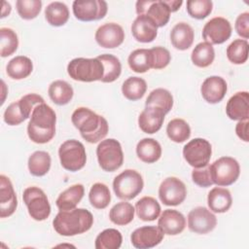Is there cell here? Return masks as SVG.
<instances>
[{"instance_id":"1","label":"cell","mask_w":249,"mask_h":249,"mask_svg":"<svg viewBox=\"0 0 249 249\" xmlns=\"http://www.w3.org/2000/svg\"><path fill=\"white\" fill-rule=\"evenodd\" d=\"M56 115L48 104L41 103L35 106L27 124V134L31 141L45 144L51 141L55 134Z\"/></svg>"},{"instance_id":"2","label":"cell","mask_w":249,"mask_h":249,"mask_svg":"<svg viewBox=\"0 0 249 249\" xmlns=\"http://www.w3.org/2000/svg\"><path fill=\"white\" fill-rule=\"evenodd\" d=\"M71 121L81 136L89 143L99 142L109 130L106 119L87 107L77 108L71 116Z\"/></svg>"},{"instance_id":"3","label":"cell","mask_w":249,"mask_h":249,"mask_svg":"<svg viewBox=\"0 0 249 249\" xmlns=\"http://www.w3.org/2000/svg\"><path fill=\"white\" fill-rule=\"evenodd\" d=\"M93 224L92 214L85 208L60 210L53 221L54 231L63 236H73L88 231Z\"/></svg>"},{"instance_id":"4","label":"cell","mask_w":249,"mask_h":249,"mask_svg":"<svg viewBox=\"0 0 249 249\" xmlns=\"http://www.w3.org/2000/svg\"><path fill=\"white\" fill-rule=\"evenodd\" d=\"M67 73L75 81L89 83L101 81L104 75V68L97 57H77L68 63Z\"/></svg>"},{"instance_id":"5","label":"cell","mask_w":249,"mask_h":249,"mask_svg":"<svg viewBox=\"0 0 249 249\" xmlns=\"http://www.w3.org/2000/svg\"><path fill=\"white\" fill-rule=\"evenodd\" d=\"M144 187V181L139 172L134 169H125L117 175L113 181L115 195L124 200L137 196Z\"/></svg>"},{"instance_id":"6","label":"cell","mask_w":249,"mask_h":249,"mask_svg":"<svg viewBox=\"0 0 249 249\" xmlns=\"http://www.w3.org/2000/svg\"><path fill=\"white\" fill-rule=\"evenodd\" d=\"M99 166L107 172L119 169L124 162V153L120 142L114 138L102 140L96 148Z\"/></svg>"},{"instance_id":"7","label":"cell","mask_w":249,"mask_h":249,"mask_svg":"<svg viewBox=\"0 0 249 249\" xmlns=\"http://www.w3.org/2000/svg\"><path fill=\"white\" fill-rule=\"evenodd\" d=\"M58 157L61 166L68 171L82 169L87 161V153L82 142L70 139L63 142L58 149Z\"/></svg>"},{"instance_id":"8","label":"cell","mask_w":249,"mask_h":249,"mask_svg":"<svg viewBox=\"0 0 249 249\" xmlns=\"http://www.w3.org/2000/svg\"><path fill=\"white\" fill-rule=\"evenodd\" d=\"M22 199L32 219L35 221H44L49 218L51 204L42 189L35 186L26 188L23 191Z\"/></svg>"},{"instance_id":"9","label":"cell","mask_w":249,"mask_h":249,"mask_svg":"<svg viewBox=\"0 0 249 249\" xmlns=\"http://www.w3.org/2000/svg\"><path fill=\"white\" fill-rule=\"evenodd\" d=\"M213 183L217 186L227 187L232 185L239 177L240 166L231 157H222L210 164Z\"/></svg>"},{"instance_id":"10","label":"cell","mask_w":249,"mask_h":249,"mask_svg":"<svg viewBox=\"0 0 249 249\" xmlns=\"http://www.w3.org/2000/svg\"><path fill=\"white\" fill-rule=\"evenodd\" d=\"M212 155L211 144L204 138H194L183 148L185 160L194 168L208 164Z\"/></svg>"},{"instance_id":"11","label":"cell","mask_w":249,"mask_h":249,"mask_svg":"<svg viewBox=\"0 0 249 249\" xmlns=\"http://www.w3.org/2000/svg\"><path fill=\"white\" fill-rule=\"evenodd\" d=\"M75 18L81 21H92L103 18L108 10L104 0H75L72 5Z\"/></svg>"},{"instance_id":"12","label":"cell","mask_w":249,"mask_h":249,"mask_svg":"<svg viewBox=\"0 0 249 249\" xmlns=\"http://www.w3.org/2000/svg\"><path fill=\"white\" fill-rule=\"evenodd\" d=\"M186 196L187 188L177 177H167L160 185L159 197L164 205H179L185 200Z\"/></svg>"},{"instance_id":"13","label":"cell","mask_w":249,"mask_h":249,"mask_svg":"<svg viewBox=\"0 0 249 249\" xmlns=\"http://www.w3.org/2000/svg\"><path fill=\"white\" fill-rule=\"evenodd\" d=\"M231 25L223 17H215L208 20L202 29V37L211 45L225 43L231 35Z\"/></svg>"},{"instance_id":"14","label":"cell","mask_w":249,"mask_h":249,"mask_svg":"<svg viewBox=\"0 0 249 249\" xmlns=\"http://www.w3.org/2000/svg\"><path fill=\"white\" fill-rule=\"evenodd\" d=\"M216 225V216L206 207H196L188 214V228L195 233L205 234L210 232L215 229Z\"/></svg>"},{"instance_id":"15","label":"cell","mask_w":249,"mask_h":249,"mask_svg":"<svg viewBox=\"0 0 249 249\" xmlns=\"http://www.w3.org/2000/svg\"><path fill=\"white\" fill-rule=\"evenodd\" d=\"M136 14L146 15L151 18L158 27H162L167 24L170 18V10L164 1H137Z\"/></svg>"},{"instance_id":"16","label":"cell","mask_w":249,"mask_h":249,"mask_svg":"<svg viewBox=\"0 0 249 249\" xmlns=\"http://www.w3.org/2000/svg\"><path fill=\"white\" fill-rule=\"evenodd\" d=\"M96 43L105 49H115L123 44L124 31L116 22H107L99 26L95 32Z\"/></svg>"},{"instance_id":"17","label":"cell","mask_w":249,"mask_h":249,"mask_svg":"<svg viewBox=\"0 0 249 249\" xmlns=\"http://www.w3.org/2000/svg\"><path fill=\"white\" fill-rule=\"evenodd\" d=\"M164 233L159 227L144 226L136 229L130 235L132 245L138 249H149L159 245Z\"/></svg>"},{"instance_id":"18","label":"cell","mask_w":249,"mask_h":249,"mask_svg":"<svg viewBox=\"0 0 249 249\" xmlns=\"http://www.w3.org/2000/svg\"><path fill=\"white\" fill-rule=\"evenodd\" d=\"M227 89V82L220 76H210L206 78L200 87L202 97L210 104H216L222 101L226 95Z\"/></svg>"},{"instance_id":"19","label":"cell","mask_w":249,"mask_h":249,"mask_svg":"<svg viewBox=\"0 0 249 249\" xmlns=\"http://www.w3.org/2000/svg\"><path fill=\"white\" fill-rule=\"evenodd\" d=\"M165 113L162 109L155 106H145L138 117L140 129L148 134L158 132L163 124Z\"/></svg>"},{"instance_id":"20","label":"cell","mask_w":249,"mask_h":249,"mask_svg":"<svg viewBox=\"0 0 249 249\" xmlns=\"http://www.w3.org/2000/svg\"><path fill=\"white\" fill-rule=\"evenodd\" d=\"M18 206L17 195L11 180L0 175V217L7 218L14 214Z\"/></svg>"},{"instance_id":"21","label":"cell","mask_w":249,"mask_h":249,"mask_svg":"<svg viewBox=\"0 0 249 249\" xmlns=\"http://www.w3.org/2000/svg\"><path fill=\"white\" fill-rule=\"evenodd\" d=\"M158 227L164 234L177 235L184 231L186 218L175 209H165L159 218Z\"/></svg>"},{"instance_id":"22","label":"cell","mask_w":249,"mask_h":249,"mask_svg":"<svg viewBox=\"0 0 249 249\" xmlns=\"http://www.w3.org/2000/svg\"><path fill=\"white\" fill-rule=\"evenodd\" d=\"M131 33L136 41L150 43L158 35V26L151 18L146 15H140L137 16L131 24Z\"/></svg>"},{"instance_id":"23","label":"cell","mask_w":249,"mask_h":249,"mask_svg":"<svg viewBox=\"0 0 249 249\" xmlns=\"http://www.w3.org/2000/svg\"><path fill=\"white\" fill-rule=\"evenodd\" d=\"M227 116L233 121H243L249 118V93L238 91L233 94L226 105Z\"/></svg>"},{"instance_id":"24","label":"cell","mask_w":249,"mask_h":249,"mask_svg":"<svg viewBox=\"0 0 249 249\" xmlns=\"http://www.w3.org/2000/svg\"><path fill=\"white\" fill-rule=\"evenodd\" d=\"M195 32L193 27L187 22H178L173 26L170 32V41L172 46L179 50H188L194 43Z\"/></svg>"},{"instance_id":"25","label":"cell","mask_w":249,"mask_h":249,"mask_svg":"<svg viewBox=\"0 0 249 249\" xmlns=\"http://www.w3.org/2000/svg\"><path fill=\"white\" fill-rule=\"evenodd\" d=\"M207 203L212 212L225 213L232 203L231 192L226 188L215 187L208 193Z\"/></svg>"},{"instance_id":"26","label":"cell","mask_w":249,"mask_h":249,"mask_svg":"<svg viewBox=\"0 0 249 249\" xmlns=\"http://www.w3.org/2000/svg\"><path fill=\"white\" fill-rule=\"evenodd\" d=\"M137 157L146 163H153L161 156V146L154 138H143L136 145Z\"/></svg>"},{"instance_id":"27","label":"cell","mask_w":249,"mask_h":249,"mask_svg":"<svg viewBox=\"0 0 249 249\" xmlns=\"http://www.w3.org/2000/svg\"><path fill=\"white\" fill-rule=\"evenodd\" d=\"M85 194L82 184H75L63 191L56 198L55 204L59 210H72L76 208Z\"/></svg>"},{"instance_id":"28","label":"cell","mask_w":249,"mask_h":249,"mask_svg":"<svg viewBox=\"0 0 249 249\" xmlns=\"http://www.w3.org/2000/svg\"><path fill=\"white\" fill-rule=\"evenodd\" d=\"M33 70L31 59L24 55H18L12 58L7 66L6 71L10 78L14 80H22L27 78Z\"/></svg>"},{"instance_id":"29","label":"cell","mask_w":249,"mask_h":249,"mask_svg":"<svg viewBox=\"0 0 249 249\" xmlns=\"http://www.w3.org/2000/svg\"><path fill=\"white\" fill-rule=\"evenodd\" d=\"M48 93L52 101L59 106L68 104L73 98V88L63 80H56L49 86Z\"/></svg>"},{"instance_id":"30","label":"cell","mask_w":249,"mask_h":249,"mask_svg":"<svg viewBox=\"0 0 249 249\" xmlns=\"http://www.w3.org/2000/svg\"><path fill=\"white\" fill-rule=\"evenodd\" d=\"M160 210V203L152 196H143L135 204L138 218L145 222H151L159 218Z\"/></svg>"},{"instance_id":"31","label":"cell","mask_w":249,"mask_h":249,"mask_svg":"<svg viewBox=\"0 0 249 249\" xmlns=\"http://www.w3.org/2000/svg\"><path fill=\"white\" fill-rule=\"evenodd\" d=\"M45 18L53 26H62L69 18L68 7L59 1L50 3L45 9Z\"/></svg>"},{"instance_id":"32","label":"cell","mask_w":249,"mask_h":249,"mask_svg":"<svg viewBox=\"0 0 249 249\" xmlns=\"http://www.w3.org/2000/svg\"><path fill=\"white\" fill-rule=\"evenodd\" d=\"M51 156L45 151H36L28 158L29 172L36 177L46 175L51 168Z\"/></svg>"},{"instance_id":"33","label":"cell","mask_w":249,"mask_h":249,"mask_svg":"<svg viewBox=\"0 0 249 249\" xmlns=\"http://www.w3.org/2000/svg\"><path fill=\"white\" fill-rule=\"evenodd\" d=\"M135 208L126 201H121L115 204L110 212H109V218L112 223L118 226H125L132 222L134 218Z\"/></svg>"},{"instance_id":"34","label":"cell","mask_w":249,"mask_h":249,"mask_svg":"<svg viewBox=\"0 0 249 249\" xmlns=\"http://www.w3.org/2000/svg\"><path fill=\"white\" fill-rule=\"evenodd\" d=\"M215 58V51L211 44L207 42L198 43L192 52V62L200 68H205L212 64Z\"/></svg>"},{"instance_id":"35","label":"cell","mask_w":249,"mask_h":249,"mask_svg":"<svg viewBox=\"0 0 249 249\" xmlns=\"http://www.w3.org/2000/svg\"><path fill=\"white\" fill-rule=\"evenodd\" d=\"M127 63L130 69L136 73H145L152 68V55L150 49H137L133 51L128 58Z\"/></svg>"},{"instance_id":"36","label":"cell","mask_w":249,"mask_h":249,"mask_svg":"<svg viewBox=\"0 0 249 249\" xmlns=\"http://www.w3.org/2000/svg\"><path fill=\"white\" fill-rule=\"evenodd\" d=\"M102 62L104 68V75L101 79L102 83H112L116 81L122 73V64L120 59L110 53H104L97 56Z\"/></svg>"},{"instance_id":"37","label":"cell","mask_w":249,"mask_h":249,"mask_svg":"<svg viewBox=\"0 0 249 249\" xmlns=\"http://www.w3.org/2000/svg\"><path fill=\"white\" fill-rule=\"evenodd\" d=\"M147 90V83L140 77H129L122 86V92L124 96L131 101L142 98Z\"/></svg>"},{"instance_id":"38","label":"cell","mask_w":249,"mask_h":249,"mask_svg":"<svg viewBox=\"0 0 249 249\" xmlns=\"http://www.w3.org/2000/svg\"><path fill=\"white\" fill-rule=\"evenodd\" d=\"M145 106H155L163 110L167 114L173 107V96L165 89H156L150 92L148 95Z\"/></svg>"},{"instance_id":"39","label":"cell","mask_w":249,"mask_h":249,"mask_svg":"<svg viewBox=\"0 0 249 249\" xmlns=\"http://www.w3.org/2000/svg\"><path fill=\"white\" fill-rule=\"evenodd\" d=\"M166 133L171 141L182 143L190 138L191 127L186 121L177 118L168 123L166 126Z\"/></svg>"},{"instance_id":"40","label":"cell","mask_w":249,"mask_h":249,"mask_svg":"<svg viewBox=\"0 0 249 249\" xmlns=\"http://www.w3.org/2000/svg\"><path fill=\"white\" fill-rule=\"evenodd\" d=\"M123 242L122 233L116 229H106L95 238L96 249H119Z\"/></svg>"},{"instance_id":"41","label":"cell","mask_w":249,"mask_h":249,"mask_svg":"<svg viewBox=\"0 0 249 249\" xmlns=\"http://www.w3.org/2000/svg\"><path fill=\"white\" fill-rule=\"evenodd\" d=\"M89 199L90 204L96 209L106 208L111 201V194L109 188L103 183H95L91 186Z\"/></svg>"},{"instance_id":"42","label":"cell","mask_w":249,"mask_h":249,"mask_svg":"<svg viewBox=\"0 0 249 249\" xmlns=\"http://www.w3.org/2000/svg\"><path fill=\"white\" fill-rule=\"evenodd\" d=\"M227 57L233 64H243L248 59V42L244 39L232 41L227 48Z\"/></svg>"},{"instance_id":"43","label":"cell","mask_w":249,"mask_h":249,"mask_svg":"<svg viewBox=\"0 0 249 249\" xmlns=\"http://www.w3.org/2000/svg\"><path fill=\"white\" fill-rule=\"evenodd\" d=\"M18 47L17 33L8 27L0 28V54L2 57L12 55Z\"/></svg>"},{"instance_id":"44","label":"cell","mask_w":249,"mask_h":249,"mask_svg":"<svg viewBox=\"0 0 249 249\" xmlns=\"http://www.w3.org/2000/svg\"><path fill=\"white\" fill-rule=\"evenodd\" d=\"M17 11L19 17L23 19H33L41 12V0H18L16 2Z\"/></svg>"},{"instance_id":"45","label":"cell","mask_w":249,"mask_h":249,"mask_svg":"<svg viewBox=\"0 0 249 249\" xmlns=\"http://www.w3.org/2000/svg\"><path fill=\"white\" fill-rule=\"evenodd\" d=\"M213 8V3L210 0H189L187 1L188 14L196 19H203L208 17Z\"/></svg>"},{"instance_id":"46","label":"cell","mask_w":249,"mask_h":249,"mask_svg":"<svg viewBox=\"0 0 249 249\" xmlns=\"http://www.w3.org/2000/svg\"><path fill=\"white\" fill-rule=\"evenodd\" d=\"M152 55V68L162 69L165 68L171 59L170 53L163 47H154L150 49Z\"/></svg>"},{"instance_id":"47","label":"cell","mask_w":249,"mask_h":249,"mask_svg":"<svg viewBox=\"0 0 249 249\" xmlns=\"http://www.w3.org/2000/svg\"><path fill=\"white\" fill-rule=\"evenodd\" d=\"M3 119L4 122L9 125H18L26 120L19 107L18 100L11 103L6 108L3 115Z\"/></svg>"},{"instance_id":"48","label":"cell","mask_w":249,"mask_h":249,"mask_svg":"<svg viewBox=\"0 0 249 249\" xmlns=\"http://www.w3.org/2000/svg\"><path fill=\"white\" fill-rule=\"evenodd\" d=\"M192 179L193 182L202 188H207L213 185L211 170H210V164H206L205 166L194 168L192 172Z\"/></svg>"},{"instance_id":"49","label":"cell","mask_w":249,"mask_h":249,"mask_svg":"<svg viewBox=\"0 0 249 249\" xmlns=\"http://www.w3.org/2000/svg\"><path fill=\"white\" fill-rule=\"evenodd\" d=\"M44 102H45L44 98L41 95L36 94V93H28V94L22 96L18 100L19 107L22 111V114L24 115V117L26 119H28L30 117L35 106H37L38 104L44 103Z\"/></svg>"},{"instance_id":"50","label":"cell","mask_w":249,"mask_h":249,"mask_svg":"<svg viewBox=\"0 0 249 249\" xmlns=\"http://www.w3.org/2000/svg\"><path fill=\"white\" fill-rule=\"evenodd\" d=\"M235 31L244 40L249 37V13L245 12L240 14L235 20Z\"/></svg>"},{"instance_id":"51","label":"cell","mask_w":249,"mask_h":249,"mask_svg":"<svg viewBox=\"0 0 249 249\" xmlns=\"http://www.w3.org/2000/svg\"><path fill=\"white\" fill-rule=\"evenodd\" d=\"M248 124L249 122L248 120H243V121H238V123L235 125V132L236 135L243 140L244 142L249 141V136H248Z\"/></svg>"},{"instance_id":"52","label":"cell","mask_w":249,"mask_h":249,"mask_svg":"<svg viewBox=\"0 0 249 249\" xmlns=\"http://www.w3.org/2000/svg\"><path fill=\"white\" fill-rule=\"evenodd\" d=\"M164 2L167 5V7L169 8L171 13L178 11L179 8L181 7V5L183 4L182 0H167V1H164Z\"/></svg>"},{"instance_id":"53","label":"cell","mask_w":249,"mask_h":249,"mask_svg":"<svg viewBox=\"0 0 249 249\" xmlns=\"http://www.w3.org/2000/svg\"><path fill=\"white\" fill-rule=\"evenodd\" d=\"M11 10H12V8H11V5H10L8 2H6V1H3V2H2V12H1V18H5V17L9 16V15H10V13H11Z\"/></svg>"}]
</instances>
